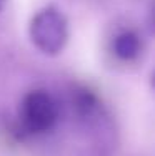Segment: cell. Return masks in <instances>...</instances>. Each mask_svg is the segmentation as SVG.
<instances>
[{
    "label": "cell",
    "mask_w": 155,
    "mask_h": 156,
    "mask_svg": "<svg viewBox=\"0 0 155 156\" xmlns=\"http://www.w3.org/2000/svg\"><path fill=\"white\" fill-rule=\"evenodd\" d=\"M32 43L45 55H58L67 45L68 25L67 18L57 7H45L39 10L28 27Z\"/></svg>",
    "instance_id": "6da1fadb"
},
{
    "label": "cell",
    "mask_w": 155,
    "mask_h": 156,
    "mask_svg": "<svg viewBox=\"0 0 155 156\" xmlns=\"http://www.w3.org/2000/svg\"><path fill=\"white\" fill-rule=\"evenodd\" d=\"M20 116L28 133H45L57 121V105L45 91H30L22 101Z\"/></svg>",
    "instance_id": "7a4b0ae2"
},
{
    "label": "cell",
    "mask_w": 155,
    "mask_h": 156,
    "mask_svg": "<svg viewBox=\"0 0 155 156\" xmlns=\"http://www.w3.org/2000/svg\"><path fill=\"white\" fill-rule=\"evenodd\" d=\"M152 85H153V88H155V72H153V75H152Z\"/></svg>",
    "instance_id": "8992f818"
},
{
    "label": "cell",
    "mask_w": 155,
    "mask_h": 156,
    "mask_svg": "<svg viewBox=\"0 0 155 156\" xmlns=\"http://www.w3.org/2000/svg\"><path fill=\"white\" fill-rule=\"evenodd\" d=\"M140 51H142V40L135 32H122L113 40V53L124 62L135 60Z\"/></svg>",
    "instance_id": "3957f363"
},
{
    "label": "cell",
    "mask_w": 155,
    "mask_h": 156,
    "mask_svg": "<svg viewBox=\"0 0 155 156\" xmlns=\"http://www.w3.org/2000/svg\"><path fill=\"white\" fill-rule=\"evenodd\" d=\"M150 27H152V32L155 33V9L152 12V18H150Z\"/></svg>",
    "instance_id": "277c9868"
},
{
    "label": "cell",
    "mask_w": 155,
    "mask_h": 156,
    "mask_svg": "<svg viewBox=\"0 0 155 156\" xmlns=\"http://www.w3.org/2000/svg\"><path fill=\"white\" fill-rule=\"evenodd\" d=\"M5 2H7V0H0V10L3 9V5H5Z\"/></svg>",
    "instance_id": "5b68a950"
}]
</instances>
